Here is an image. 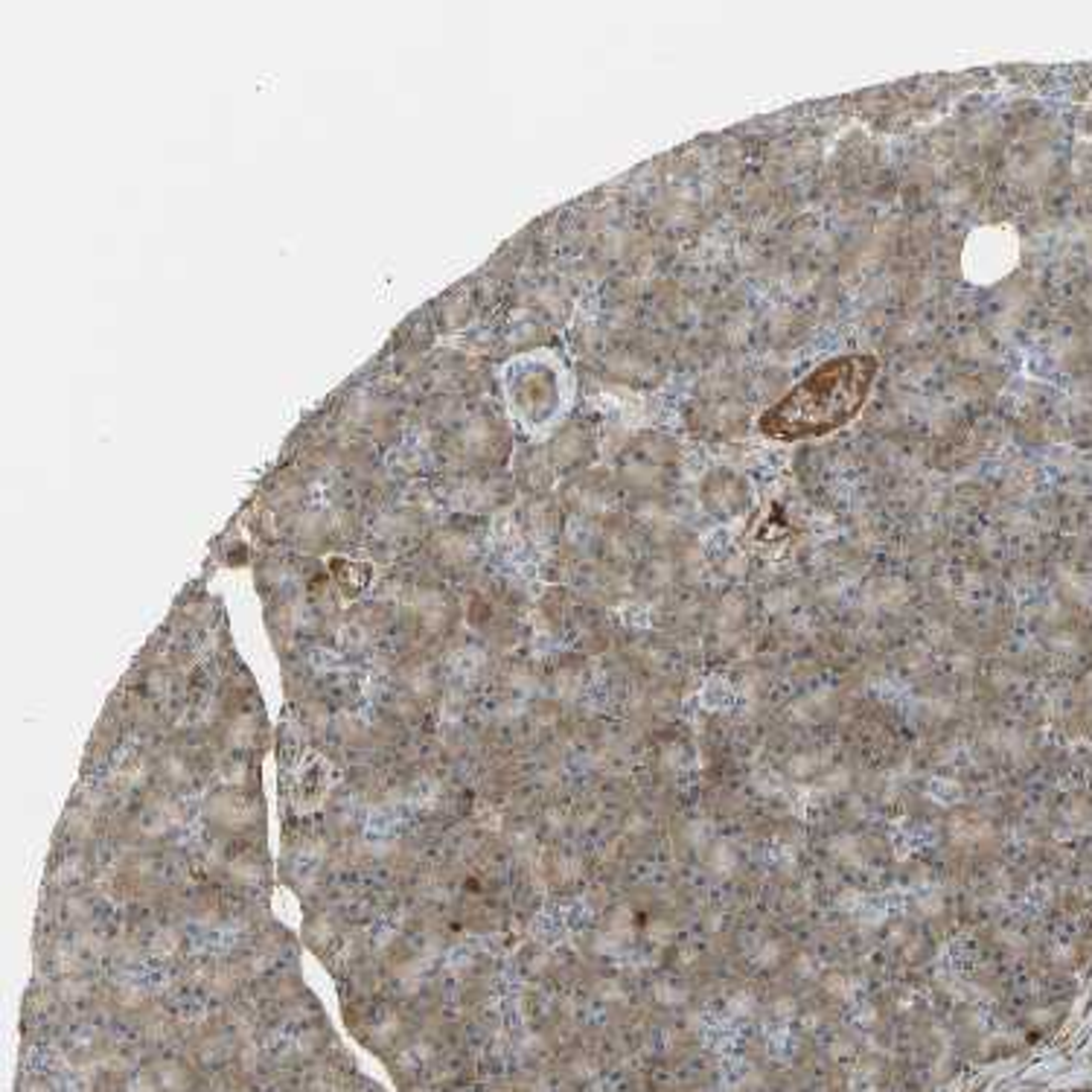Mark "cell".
Instances as JSON below:
<instances>
[{"label":"cell","mask_w":1092,"mask_h":1092,"mask_svg":"<svg viewBox=\"0 0 1092 1092\" xmlns=\"http://www.w3.org/2000/svg\"><path fill=\"white\" fill-rule=\"evenodd\" d=\"M874 380V356H836L810 371L772 408H766L760 431L775 440H808L848 426L862 411Z\"/></svg>","instance_id":"1"},{"label":"cell","mask_w":1092,"mask_h":1092,"mask_svg":"<svg viewBox=\"0 0 1092 1092\" xmlns=\"http://www.w3.org/2000/svg\"><path fill=\"white\" fill-rule=\"evenodd\" d=\"M507 452V431L501 420L470 411L464 423L437 437V461L446 473H490Z\"/></svg>","instance_id":"2"},{"label":"cell","mask_w":1092,"mask_h":1092,"mask_svg":"<svg viewBox=\"0 0 1092 1092\" xmlns=\"http://www.w3.org/2000/svg\"><path fill=\"white\" fill-rule=\"evenodd\" d=\"M476 539L464 524H449V527L428 533V563L443 574H467L470 566L476 563Z\"/></svg>","instance_id":"3"},{"label":"cell","mask_w":1092,"mask_h":1092,"mask_svg":"<svg viewBox=\"0 0 1092 1092\" xmlns=\"http://www.w3.org/2000/svg\"><path fill=\"white\" fill-rule=\"evenodd\" d=\"M431 312H434V318H431L434 327L443 330V333H452V330L467 327L470 318H473V294H470V288H464V285L449 288L443 297H437L431 303Z\"/></svg>","instance_id":"4"}]
</instances>
